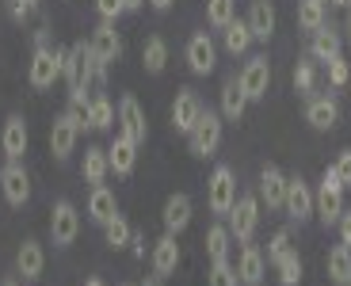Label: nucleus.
<instances>
[{
	"mask_svg": "<svg viewBox=\"0 0 351 286\" xmlns=\"http://www.w3.org/2000/svg\"><path fill=\"white\" fill-rule=\"evenodd\" d=\"M62 77H65V88H69V104L88 107V99H92V46L88 43H73L69 46L65 65H62Z\"/></svg>",
	"mask_w": 351,
	"mask_h": 286,
	"instance_id": "obj_1",
	"label": "nucleus"
},
{
	"mask_svg": "<svg viewBox=\"0 0 351 286\" xmlns=\"http://www.w3.org/2000/svg\"><path fill=\"white\" fill-rule=\"evenodd\" d=\"M313 214L325 222V226H336L343 214V180L336 176V168L328 165L325 176H321V187L313 191Z\"/></svg>",
	"mask_w": 351,
	"mask_h": 286,
	"instance_id": "obj_2",
	"label": "nucleus"
},
{
	"mask_svg": "<svg viewBox=\"0 0 351 286\" xmlns=\"http://www.w3.org/2000/svg\"><path fill=\"white\" fill-rule=\"evenodd\" d=\"M65 53H69V50H62V46H35V53H31V69H27L31 88H38V92L53 88V80L62 77Z\"/></svg>",
	"mask_w": 351,
	"mask_h": 286,
	"instance_id": "obj_3",
	"label": "nucleus"
},
{
	"mask_svg": "<svg viewBox=\"0 0 351 286\" xmlns=\"http://www.w3.org/2000/svg\"><path fill=\"white\" fill-rule=\"evenodd\" d=\"M218 145H221V115L202 107L199 122L187 130V149H191V156H214Z\"/></svg>",
	"mask_w": 351,
	"mask_h": 286,
	"instance_id": "obj_4",
	"label": "nucleus"
},
{
	"mask_svg": "<svg viewBox=\"0 0 351 286\" xmlns=\"http://www.w3.org/2000/svg\"><path fill=\"white\" fill-rule=\"evenodd\" d=\"M233 202H237V176L229 165H218L210 172V183H206V206H210V214L229 217Z\"/></svg>",
	"mask_w": 351,
	"mask_h": 286,
	"instance_id": "obj_5",
	"label": "nucleus"
},
{
	"mask_svg": "<svg viewBox=\"0 0 351 286\" xmlns=\"http://www.w3.org/2000/svg\"><path fill=\"white\" fill-rule=\"evenodd\" d=\"M77 233H80L77 206H73L69 199H58L53 210H50V241H53V248H69V244L77 241Z\"/></svg>",
	"mask_w": 351,
	"mask_h": 286,
	"instance_id": "obj_6",
	"label": "nucleus"
},
{
	"mask_svg": "<svg viewBox=\"0 0 351 286\" xmlns=\"http://www.w3.org/2000/svg\"><path fill=\"white\" fill-rule=\"evenodd\" d=\"M256 226H260V199L256 195H237V202H233V210H229V233H233V241H252Z\"/></svg>",
	"mask_w": 351,
	"mask_h": 286,
	"instance_id": "obj_7",
	"label": "nucleus"
},
{
	"mask_svg": "<svg viewBox=\"0 0 351 286\" xmlns=\"http://www.w3.org/2000/svg\"><path fill=\"white\" fill-rule=\"evenodd\" d=\"M119 134L130 138L138 149L149 138V122H145V111H141V104L134 95H123V99H119Z\"/></svg>",
	"mask_w": 351,
	"mask_h": 286,
	"instance_id": "obj_8",
	"label": "nucleus"
},
{
	"mask_svg": "<svg viewBox=\"0 0 351 286\" xmlns=\"http://www.w3.org/2000/svg\"><path fill=\"white\" fill-rule=\"evenodd\" d=\"M282 210H287L290 222H309L313 217V187H309L302 176H287V199H282Z\"/></svg>",
	"mask_w": 351,
	"mask_h": 286,
	"instance_id": "obj_9",
	"label": "nucleus"
},
{
	"mask_svg": "<svg viewBox=\"0 0 351 286\" xmlns=\"http://www.w3.org/2000/svg\"><path fill=\"white\" fill-rule=\"evenodd\" d=\"M241 88H245L248 104L252 99H263L267 95V84H271V61H267V53H256V58H248V65L241 69Z\"/></svg>",
	"mask_w": 351,
	"mask_h": 286,
	"instance_id": "obj_10",
	"label": "nucleus"
},
{
	"mask_svg": "<svg viewBox=\"0 0 351 286\" xmlns=\"http://www.w3.org/2000/svg\"><path fill=\"white\" fill-rule=\"evenodd\" d=\"M214 65H218L214 38L206 35V31H195V35L187 38V69H191L195 77H206V73H214Z\"/></svg>",
	"mask_w": 351,
	"mask_h": 286,
	"instance_id": "obj_11",
	"label": "nucleus"
},
{
	"mask_svg": "<svg viewBox=\"0 0 351 286\" xmlns=\"http://www.w3.org/2000/svg\"><path fill=\"white\" fill-rule=\"evenodd\" d=\"M0 191H4L8 206H23L31 199V176H27V168L19 160H8L0 168Z\"/></svg>",
	"mask_w": 351,
	"mask_h": 286,
	"instance_id": "obj_12",
	"label": "nucleus"
},
{
	"mask_svg": "<svg viewBox=\"0 0 351 286\" xmlns=\"http://www.w3.org/2000/svg\"><path fill=\"white\" fill-rule=\"evenodd\" d=\"M88 46H92V53H96L99 61H107V65L123 58V35L114 31V23H111V19H99V27L92 31Z\"/></svg>",
	"mask_w": 351,
	"mask_h": 286,
	"instance_id": "obj_13",
	"label": "nucleus"
},
{
	"mask_svg": "<svg viewBox=\"0 0 351 286\" xmlns=\"http://www.w3.org/2000/svg\"><path fill=\"white\" fill-rule=\"evenodd\" d=\"M199 115H202L199 92H195V88H180V92H176V99H172V126L180 134H187L195 122H199Z\"/></svg>",
	"mask_w": 351,
	"mask_h": 286,
	"instance_id": "obj_14",
	"label": "nucleus"
},
{
	"mask_svg": "<svg viewBox=\"0 0 351 286\" xmlns=\"http://www.w3.org/2000/svg\"><path fill=\"white\" fill-rule=\"evenodd\" d=\"M237 278H241V286H260L263 283V275H267V256H263L256 244H241V256H237Z\"/></svg>",
	"mask_w": 351,
	"mask_h": 286,
	"instance_id": "obj_15",
	"label": "nucleus"
},
{
	"mask_svg": "<svg viewBox=\"0 0 351 286\" xmlns=\"http://www.w3.org/2000/svg\"><path fill=\"white\" fill-rule=\"evenodd\" d=\"M27 145H31V134H27V119L23 115H8L4 122V134H0V149L8 160H23Z\"/></svg>",
	"mask_w": 351,
	"mask_h": 286,
	"instance_id": "obj_16",
	"label": "nucleus"
},
{
	"mask_svg": "<svg viewBox=\"0 0 351 286\" xmlns=\"http://www.w3.org/2000/svg\"><path fill=\"white\" fill-rule=\"evenodd\" d=\"M160 222H165V233H184L187 226H191V195H184V191H176V195H168L165 199V210H160Z\"/></svg>",
	"mask_w": 351,
	"mask_h": 286,
	"instance_id": "obj_17",
	"label": "nucleus"
},
{
	"mask_svg": "<svg viewBox=\"0 0 351 286\" xmlns=\"http://www.w3.org/2000/svg\"><path fill=\"white\" fill-rule=\"evenodd\" d=\"M149 263H153V275H157V278L176 275V267H180V244H176V237H172V233H165L160 241H153V248H149Z\"/></svg>",
	"mask_w": 351,
	"mask_h": 286,
	"instance_id": "obj_18",
	"label": "nucleus"
},
{
	"mask_svg": "<svg viewBox=\"0 0 351 286\" xmlns=\"http://www.w3.org/2000/svg\"><path fill=\"white\" fill-rule=\"evenodd\" d=\"M43 267H46L43 244H38L35 237H27V241L19 244V252H16V271L23 275V283H35V278H43Z\"/></svg>",
	"mask_w": 351,
	"mask_h": 286,
	"instance_id": "obj_19",
	"label": "nucleus"
},
{
	"mask_svg": "<svg viewBox=\"0 0 351 286\" xmlns=\"http://www.w3.org/2000/svg\"><path fill=\"white\" fill-rule=\"evenodd\" d=\"M77 138H80V130L73 126V119L69 115H58L53 126H50V153H53V160H69V153L77 149Z\"/></svg>",
	"mask_w": 351,
	"mask_h": 286,
	"instance_id": "obj_20",
	"label": "nucleus"
},
{
	"mask_svg": "<svg viewBox=\"0 0 351 286\" xmlns=\"http://www.w3.org/2000/svg\"><path fill=\"white\" fill-rule=\"evenodd\" d=\"M306 122L313 130H332L336 122H340V104H336L332 95H309Z\"/></svg>",
	"mask_w": 351,
	"mask_h": 286,
	"instance_id": "obj_21",
	"label": "nucleus"
},
{
	"mask_svg": "<svg viewBox=\"0 0 351 286\" xmlns=\"http://www.w3.org/2000/svg\"><path fill=\"white\" fill-rule=\"evenodd\" d=\"M107 165H111L114 176H130L134 165H138V145L123 134H114L111 145H107Z\"/></svg>",
	"mask_w": 351,
	"mask_h": 286,
	"instance_id": "obj_22",
	"label": "nucleus"
},
{
	"mask_svg": "<svg viewBox=\"0 0 351 286\" xmlns=\"http://www.w3.org/2000/svg\"><path fill=\"white\" fill-rule=\"evenodd\" d=\"M340 50H343V43H340V31L332 23L317 27L313 35H309V58L313 61H332V58H340Z\"/></svg>",
	"mask_w": 351,
	"mask_h": 286,
	"instance_id": "obj_23",
	"label": "nucleus"
},
{
	"mask_svg": "<svg viewBox=\"0 0 351 286\" xmlns=\"http://www.w3.org/2000/svg\"><path fill=\"white\" fill-rule=\"evenodd\" d=\"M260 199L267 202V210H282V199H287V176L275 165H263L260 172Z\"/></svg>",
	"mask_w": 351,
	"mask_h": 286,
	"instance_id": "obj_24",
	"label": "nucleus"
},
{
	"mask_svg": "<svg viewBox=\"0 0 351 286\" xmlns=\"http://www.w3.org/2000/svg\"><path fill=\"white\" fill-rule=\"evenodd\" d=\"M248 31H252L256 43H267L275 35V8L271 0H252V8H248Z\"/></svg>",
	"mask_w": 351,
	"mask_h": 286,
	"instance_id": "obj_25",
	"label": "nucleus"
},
{
	"mask_svg": "<svg viewBox=\"0 0 351 286\" xmlns=\"http://www.w3.org/2000/svg\"><path fill=\"white\" fill-rule=\"evenodd\" d=\"M245 111H248V95H245V88H241V80L226 77V84H221V119L241 122Z\"/></svg>",
	"mask_w": 351,
	"mask_h": 286,
	"instance_id": "obj_26",
	"label": "nucleus"
},
{
	"mask_svg": "<svg viewBox=\"0 0 351 286\" xmlns=\"http://www.w3.org/2000/svg\"><path fill=\"white\" fill-rule=\"evenodd\" d=\"M119 214V202H114V191L111 187H92V195H88V217L96 222V226H107L111 217Z\"/></svg>",
	"mask_w": 351,
	"mask_h": 286,
	"instance_id": "obj_27",
	"label": "nucleus"
},
{
	"mask_svg": "<svg viewBox=\"0 0 351 286\" xmlns=\"http://www.w3.org/2000/svg\"><path fill=\"white\" fill-rule=\"evenodd\" d=\"M80 176H84L92 187H99V183L111 176V165H107V149L88 145V149H84V165H80Z\"/></svg>",
	"mask_w": 351,
	"mask_h": 286,
	"instance_id": "obj_28",
	"label": "nucleus"
},
{
	"mask_svg": "<svg viewBox=\"0 0 351 286\" xmlns=\"http://www.w3.org/2000/svg\"><path fill=\"white\" fill-rule=\"evenodd\" d=\"M325 271L336 286H348L351 283V248L348 244H332L328 248V260H325Z\"/></svg>",
	"mask_w": 351,
	"mask_h": 286,
	"instance_id": "obj_29",
	"label": "nucleus"
},
{
	"mask_svg": "<svg viewBox=\"0 0 351 286\" xmlns=\"http://www.w3.org/2000/svg\"><path fill=\"white\" fill-rule=\"evenodd\" d=\"M328 23V0H298V27L313 35L317 27Z\"/></svg>",
	"mask_w": 351,
	"mask_h": 286,
	"instance_id": "obj_30",
	"label": "nucleus"
},
{
	"mask_svg": "<svg viewBox=\"0 0 351 286\" xmlns=\"http://www.w3.org/2000/svg\"><path fill=\"white\" fill-rule=\"evenodd\" d=\"M141 65H145V73H165V65H168V43L160 35H149L145 38V46H141Z\"/></svg>",
	"mask_w": 351,
	"mask_h": 286,
	"instance_id": "obj_31",
	"label": "nucleus"
},
{
	"mask_svg": "<svg viewBox=\"0 0 351 286\" xmlns=\"http://www.w3.org/2000/svg\"><path fill=\"white\" fill-rule=\"evenodd\" d=\"M111 122H114L111 99H107L104 92H96L88 99V130H111Z\"/></svg>",
	"mask_w": 351,
	"mask_h": 286,
	"instance_id": "obj_32",
	"label": "nucleus"
},
{
	"mask_svg": "<svg viewBox=\"0 0 351 286\" xmlns=\"http://www.w3.org/2000/svg\"><path fill=\"white\" fill-rule=\"evenodd\" d=\"M229 248H233V233H229V226H210L206 229V256H210V263H226Z\"/></svg>",
	"mask_w": 351,
	"mask_h": 286,
	"instance_id": "obj_33",
	"label": "nucleus"
},
{
	"mask_svg": "<svg viewBox=\"0 0 351 286\" xmlns=\"http://www.w3.org/2000/svg\"><path fill=\"white\" fill-rule=\"evenodd\" d=\"M221 43H226V50L233 53V58H237V53H245L248 46L256 43V38H252V31H248L245 19H233V23H229L226 31H221Z\"/></svg>",
	"mask_w": 351,
	"mask_h": 286,
	"instance_id": "obj_34",
	"label": "nucleus"
},
{
	"mask_svg": "<svg viewBox=\"0 0 351 286\" xmlns=\"http://www.w3.org/2000/svg\"><path fill=\"white\" fill-rule=\"evenodd\" d=\"M237 19V0H206V23L214 31H226Z\"/></svg>",
	"mask_w": 351,
	"mask_h": 286,
	"instance_id": "obj_35",
	"label": "nucleus"
},
{
	"mask_svg": "<svg viewBox=\"0 0 351 286\" xmlns=\"http://www.w3.org/2000/svg\"><path fill=\"white\" fill-rule=\"evenodd\" d=\"M275 271H279V286H298L302 283V256L294 248H287L275 260Z\"/></svg>",
	"mask_w": 351,
	"mask_h": 286,
	"instance_id": "obj_36",
	"label": "nucleus"
},
{
	"mask_svg": "<svg viewBox=\"0 0 351 286\" xmlns=\"http://www.w3.org/2000/svg\"><path fill=\"white\" fill-rule=\"evenodd\" d=\"M104 237H107V248H114V252H123L126 244H130L134 229H130V222H126L123 214H114L111 222H107V226H104Z\"/></svg>",
	"mask_w": 351,
	"mask_h": 286,
	"instance_id": "obj_37",
	"label": "nucleus"
},
{
	"mask_svg": "<svg viewBox=\"0 0 351 286\" xmlns=\"http://www.w3.org/2000/svg\"><path fill=\"white\" fill-rule=\"evenodd\" d=\"M317 84V69H313V58H298V65H294V88H298V95H309Z\"/></svg>",
	"mask_w": 351,
	"mask_h": 286,
	"instance_id": "obj_38",
	"label": "nucleus"
},
{
	"mask_svg": "<svg viewBox=\"0 0 351 286\" xmlns=\"http://www.w3.org/2000/svg\"><path fill=\"white\" fill-rule=\"evenodd\" d=\"M206 286H241L237 278V267L233 263H210V275H206Z\"/></svg>",
	"mask_w": 351,
	"mask_h": 286,
	"instance_id": "obj_39",
	"label": "nucleus"
},
{
	"mask_svg": "<svg viewBox=\"0 0 351 286\" xmlns=\"http://www.w3.org/2000/svg\"><path fill=\"white\" fill-rule=\"evenodd\" d=\"M348 77H351V69H348V61H343V58L328 61V84H332V88H343V84H348Z\"/></svg>",
	"mask_w": 351,
	"mask_h": 286,
	"instance_id": "obj_40",
	"label": "nucleus"
},
{
	"mask_svg": "<svg viewBox=\"0 0 351 286\" xmlns=\"http://www.w3.org/2000/svg\"><path fill=\"white\" fill-rule=\"evenodd\" d=\"M96 12H99V19H111V23H114V19L126 12V4H123V0H96Z\"/></svg>",
	"mask_w": 351,
	"mask_h": 286,
	"instance_id": "obj_41",
	"label": "nucleus"
},
{
	"mask_svg": "<svg viewBox=\"0 0 351 286\" xmlns=\"http://www.w3.org/2000/svg\"><path fill=\"white\" fill-rule=\"evenodd\" d=\"M290 248V233H287V229H279V233H275L271 237V244H267V260H279V256H282V252H287Z\"/></svg>",
	"mask_w": 351,
	"mask_h": 286,
	"instance_id": "obj_42",
	"label": "nucleus"
},
{
	"mask_svg": "<svg viewBox=\"0 0 351 286\" xmlns=\"http://www.w3.org/2000/svg\"><path fill=\"white\" fill-rule=\"evenodd\" d=\"M107 88V61H99L92 53V92H104Z\"/></svg>",
	"mask_w": 351,
	"mask_h": 286,
	"instance_id": "obj_43",
	"label": "nucleus"
},
{
	"mask_svg": "<svg viewBox=\"0 0 351 286\" xmlns=\"http://www.w3.org/2000/svg\"><path fill=\"white\" fill-rule=\"evenodd\" d=\"M336 176L343 180V187H351V149H340V156H336Z\"/></svg>",
	"mask_w": 351,
	"mask_h": 286,
	"instance_id": "obj_44",
	"label": "nucleus"
},
{
	"mask_svg": "<svg viewBox=\"0 0 351 286\" xmlns=\"http://www.w3.org/2000/svg\"><path fill=\"white\" fill-rule=\"evenodd\" d=\"M126 248H130V256H134V260H145V252H149V241H145V233H134Z\"/></svg>",
	"mask_w": 351,
	"mask_h": 286,
	"instance_id": "obj_45",
	"label": "nucleus"
},
{
	"mask_svg": "<svg viewBox=\"0 0 351 286\" xmlns=\"http://www.w3.org/2000/svg\"><path fill=\"white\" fill-rule=\"evenodd\" d=\"M8 16L16 19V23H23V19L31 16V4H23V0H8Z\"/></svg>",
	"mask_w": 351,
	"mask_h": 286,
	"instance_id": "obj_46",
	"label": "nucleus"
},
{
	"mask_svg": "<svg viewBox=\"0 0 351 286\" xmlns=\"http://www.w3.org/2000/svg\"><path fill=\"white\" fill-rule=\"evenodd\" d=\"M336 229H340V244H348V248H351V210H343V214H340Z\"/></svg>",
	"mask_w": 351,
	"mask_h": 286,
	"instance_id": "obj_47",
	"label": "nucleus"
},
{
	"mask_svg": "<svg viewBox=\"0 0 351 286\" xmlns=\"http://www.w3.org/2000/svg\"><path fill=\"white\" fill-rule=\"evenodd\" d=\"M149 8L153 12H168V8H172V0H149Z\"/></svg>",
	"mask_w": 351,
	"mask_h": 286,
	"instance_id": "obj_48",
	"label": "nucleus"
},
{
	"mask_svg": "<svg viewBox=\"0 0 351 286\" xmlns=\"http://www.w3.org/2000/svg\"><path fill=\"white\" fill-rule=\"evenodd\" d=\"M123 4H126V12H141V8H145V0H123Z\"/></svg>",
	"mask_w": 351,
	"mask_h": 286,
	"instance_id": "obj_49",
	"label": "nucleus"
},
{
	"mask_svg": "<svg viewBox=\"0 0 351 286\" xmlns=\"http://www.w3.org/2000/svg\"><path fill=\"white\" fill-rule=\"evenodd\" d=\"M328 4H336V8H351V0H328Z\"/></svg>",
	"mask_w": 351,
	"mask_h": 286,
	"instance_id": "obj_50",
	"label": "nucleus"
},
{
	"mask_svg": "<svg viewBox=\"0 0 351 286\" xmlns=\"http://www.w3.org/2000/svg\"><path fill=\"white\" fill-rule=\"evenodd\" d=\"M84 286H107V283H104V278H88Z\"/></svg>",
	"mask_w": 351,
	"mask_h": 286,
	"instance_id": "obj_51",
	"label": "nucleus"
},
{
	"mask_svg": "<svg viewBox=\"0 0 351 286\" xmlns=\"http://www.w3.org/2000/svg\"><path fill=\"white\" fill-rule=\"evenodd\" d=\"M141 286H160V278L153 275V278H145V283H141Z\"/></svg>",
	"mask_w": 351,
	"mask_h": 286,
	"instance_id": "obj_52",
	"label": "nucleus"
},
{
	"mask_svg": "<svg viewBox=\"0 0 351 286\" xmlns=\"http://www.w3.org/2000/svg\"><path fill=\"white\" fill-rule=\"evenodd\" d=\"M348 38H351V8H348Z\"/></svg>",
	"mask_w": 351,
	"mask_h": 286,
	"instance_id": "obj_53",
	"label": "nucleus"
},
{
	"mask_svg": "<svg viewBox=\"0 0 351 286\" xmlns=\"http://www.w3.org/2000/svg\"><path fill=\"white\" fill-rule=\"evenodd\" d=\"M0 286H19V283H16V278H8V283H0Z\"/></svg>",
	"mask_w": 351,
	"mask_h": 286,
	"instance_id": "obj_54",
	"label": "nucleus"
},
{
	"mask_svg": "<svg viewBox=\"0 0 351 286\" xmlns=\"http://www.w3.org/2000/svg\"><path fill=\"white\" fill-rule=\"evenodd\" d=\"M23 4H31V8H35V4H38V0H23Z\"/></svg>",
	"mask_w": 351,
	"mask_h": 286,
	"instance_id": "obj_55",
	"label": "nucleus"
},
{
	"mask_svg": "<svg viewBox=\"0 0 351 286\" xmlns=\"http://www.w3.org/2000/svg\"><path fill=\"white\" fill-rule=\"evenodd\" d=\"M348 286H351V283H348Z\"/></svg>",
	"mask_w": 351,
	"mask_h": 286,
	"instance_id": "obj_56",
	"label": "nucleus"
}]
</instances>
